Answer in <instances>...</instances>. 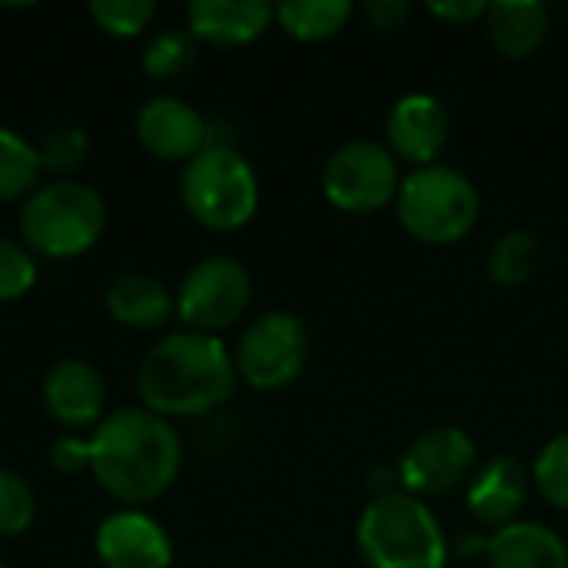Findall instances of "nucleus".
Here are the masks:
<instances>
[{
    "mask_svg": "<svg viewBox=\"0 0 568 568\" xmlns=\"http://www.w3.org/2000/svg\"><path fill=\"white\" fill-rule=\"evenodd\" d=\"M183 469V443L170 419L130 406L90 429V476L123 509H140L170 493Z\"/></svg>",
    "mask_w": 568,
    "mask_h": 568,
    "instance_id": "f257e3e1",
    "label": "nucleus"
},
{
    "mask_svg": "<svg viewBox=\"0 0 568 568\" xmlns=\"http://www.w3.org/2000/svg\"><path fill=\"white\" fill-rule=\"evenodd\" d=\"M53 473L60 476H80V473H90V436H80V433H63L50 443V453H47Z\"/></svg>",
    "mask_w": 568,
    "mask_h": 568,
    "instance_id": "c85d7f7f",
    "label": "nucleus"
},
{
    "mask_svg": "<svg viewBox=\"0 0 568 568\" xmlns=\"http://www.w3.org/2000/svg\"><path fill=\"white\" fill-rule=\"evenodd\" d=\"M93 552L103 568H170L173 539L160 519L143 509L110 513L93 536Z\"/></svg>",
    "mask_w": 568,
    "mask_h": 568,
    "instance_id": "4468645a",
    "label": "nucleus"
},
{
    "mask_svg": "<svg viewBox=\"0 0 568 568\" xmlns=\"http://www.w3.org/2000/svg\"><path fill=\"white\" fill-rule=\"evenodd\" d=\"M489 568H568V542L546 523L519 519L506 529L489 532Z\"/></svg>",
    "mask_w": 568,
    "mask_h": 568,
    "instance_id": "f3484780",
    "label": "nucleus"
},
{
    "mask_svg": "<svg viewBox=\"0 0 568 568\" xmlns=\"http://www.w3.org/2000/svg\"><path fill=\"white\" fill-rule=\"evenodd\" d=\"M353 0H283L276 3V27L300 43H323L346 30Z\"/></svg>",
    "mask_w": 568,
    "mask_h": 568,
    "instance_id": "aec40b11",
    "label": "nucleus"
},
{
    "mask_svg": "<svg viewBox=\"0 0 568 568\" xmlns=\"http://www.w3.org/2000/svg\"><path fill=\"white\" fill-rule=\"evenodd\" d=\"M236 363L223 336L180 329L146 349L136 369L140 406L163 419H200L236 393Z\"/></svg>",
    "mask_w": 568,
    "mask_h": 568,
    "instance_id": "f03ea898",
    "label": "nucleus"
},
{
    "mask_svg": "<svg viewBox=\"0 0 568 568\" xmlns=\"http://www.w3.org/2000/svg\"><path fill=\"white\" fill-rule=\"evenodd\" d=\"M17 230L33 256L77 260L100 243L106 230V203L80 180H47L20 203Z\"/></svg>",
    "mask_w": 568,
    "mask_h": 568,
    "instance_id": "20e7f679",
    "label": "nucleus"
},
{
    "mask_svg": "<svg viewBox=\"0 0 568 568\" xmlns=\"http://www.w3.org/2000/svg\"><path fill=\"white\" fill-rule=\"evenodd\" d=\"M403 183L399 160L376 136H356L339 143L320 173L323 196L329 206L349 216H373L396 203Z\"/></svg>",
    "mask_w": 568,
    "mask_h": 568,
    "instance_id": "0eeeda50",
    "label": "nucleus"
},
{
    "mask_svg": "<svg viewBox=\"0 0 568 568\" xmlns=\"http://www.w3.org/2000/svg\"><path fill=\"white\" fill-rule=\"evenodd\" d=\"M529 476H532V493L546 506H552L556 513H568V429L539 446Z\"/></svg>",
    "mask_w": 568,
    "mask_h": 568,
    "instance_id": "5701e85b",
    "label": "nucleus"
},
{
    "mask_svg": "<svg viewBox=\"0 0 568 568\" xmlns=\"http://www.w3.org/2000/svg\"><path fill=\"white\" fill-rule=\"evenodd\" d=\"M133 130L140 146L163 163H190L213 140L210 120L190 100L173 93L150 97L140 106Z\"/></svg>",
    "mask_w": 568,
    "mask_h": 568,
    "instance_id": "9b49d317",
    "label": "nucleus"
},
{
    "mask_svg": "<svg viewBox=\"0 0 568 568\" xmlns=\"http://www.w3.org/2000/svg\"><path fill=\"white\" fill-rule=\"evenodd\" d=\"M37 516V499L30 483L0 466V539H17L33 526Z\"/></svg>",
    "mask_w": 568,
    "mask_h": 568,
    "instance_id": "bb28decb",
    "label": "nucleus"
},
{
    "mask_svg": "<svg viewBox=\"0 0 568 568\" xmlns=\"http://www.w3.org/2000/svg\"><path fill=\"white\" fill-rule=\"evenodd\" d=\"M486 10H489L486 0H426V13L449 23V27L476 23L486 17Z\"/></svg>",
    "mask_w": 568,
    "mask_h": 568,
    "instance_id": "c756f323",
    "label": "nucleus"
},
{
    "mask_svg": "<svg viewBox=\"0 0 568 568\" xmlns=\"http://www.w3.org/2000/svg\"><path fill=\"white\" fill-rule=\"evenodd\" d=\"M479 466L476 439L463 426H429L396 459L399 489L416 499H439L466 489Z\"/></svg>",
    "mask_w": 568,
    "mask_h": 568,
    "instance_id": "9d476101",
    "label": "nucleus"
},
{
    "mask_svg": "<svg viewBox=\"0 0 568 568\" xmlns=\"http://www.w3.org/2000/svg\"><path fill=\"white\" fill-rule=\"evenodd\" d=\"M33 146H37V156H40L43 176L50 173L53 180H73V173L90 156V136H87V130L70 126V123L47 130Z\"/></svg>",
    "mask_w": 568,
    "mask_h": 568,
    "instance_id": "b1692460",
    "label": "nucleus"
},
{
    "mask_svg": "<svg viewBox=\"0 0 568 568\" xmlns=\"http://www.w3.org/2000/svg\"><path fill=\"white\" fill-rule=\"evenodd\" d=\"M40 396L53 423H60L67 433H80V429H93L103 419L106 383L93 363L60 359L47 369Z\"/></svg>",
    "mask_w": 568,
    "mask_h": 568,
    "instance_id": "2eb2a0df",
    "label": "nucleus"
},
{
    "mask_svg": "<svg viewBox=\"0 0 568 568\" xmlns=\"http://www.w3.org/2000/svg\"><path fill=\"white\" fill-rule=\"evenodd\" d=\"M542 263V243L529 226H513L496 236L486 256V276L496 286H526Z\"/></svg>",
    "mask_w": 568,
    "mask_h": 568,
    "instance_id": "412c9836",
    "label": "nucleus"
},
{
    "mask_svg": "<svg viewBox=\"0 0 568 568\" xmlns=\"http://www.w3.org/2000/svg\"><path fill=\"white\" fill-rule=\"evenodd\" d=\"M276 23V7L266 0H190L186 33L210 47H246Z\"/></svg>",
    "mask_w": 568,
    "mask_h": 568,
    "instance_id": "dca6fc26",
    "label": "nucleus"
},
{
    "mask_svg": "<svg viewBox=\"0 0 568 568\" xmlns=\"http://www.w3.org/2000/svg\"><path fill=\"white\" fill-rule=\"evenodd\" d=\"M196 60V40L186 30H163L143 50V73L153 80H176Z\"/></svg>",
    "mask_w": 568,
    "mask_h": 568,
    "instance_id": "393cba45",
    "label": "nucleus"
},
{
    "mask_svg": "<svg viewBox=\"0 0 568 568\" xmlns=\"http://www.w3.org/2000/svg\"><path fill=\"white\" fill-rule=\"evenodd\" d=\"M156 17V3L153 0H93L90 3V20L120 40L140 37Z\"/></svg>",
    "mask_w": 568,
    "mask_h": 568,
    "instance_id": "a878e982",
    "label": "nucleus"
},
{
    "mask_svg": "<svg viewBox=\"0 0 568 568\" xmlns=\"http://www.w3.org/2000/svg\"><path fill=\"white\" fill-rule=\"evenodd\" d=\"M532 496V476L529 466L509 453L489 456L476 466L473 479L463 489L466 513L476 526L496 532L523 519V509Z\"/></svg>",
    "mask_w": 568,
    "mask_h": 568,
    "instance_id": "f8f14e48",
    "label": "nucleus"
},
{
    "mask_svg": "<svg viewBox=\"0 0 568 568\" xmlns=\"http://www.w3.org/2000/svg\"><path fill=\"white\" fill-rule=\"evenodd\" d=\"M393 210L413 240L426 246H453L476 230L483 196L463 170L449 163H429L403 173Z\"/></svg>",
    "mask_w": 568,
    "mask_h": 568,
    "instance_id": "39448f33",
    "label": "nucleus"
},
{
    "mask_svg": "<svg viewBox=\"0 0 568 568\" xmlns=\"http://www.w3.org/2000/svg\"><path fill=\"white\" fill-rule=\"evenodd\" d=\"M399 489V473H396V463L393 466H376L369 473V496H386V493H396Z\"/></svg>",
    "mask_w": 568,
    "mask_h": 568,
    "instance_id": "2f4dec72",
    "label": "nucleus"
},
{
    "mask_svg": "<svg viewBox=\"0 0 568 568\" xmlns=\"http://www.w3.org/2000/svg\"><path fill=\"white\" fill-rule=\"evenodd\" d=\"M43 183L37 146L0 123V206L23 203Z\"/></svg>",
    "mask_w": 568,
    "mask_h": 568,
    "instance_id": "4be33fe9",
    "label": "nucleus"
},
{
    "mask_svg": "<svg viewBox=\"0 0 568 568\" xmlns=\"http://www.w3.org/2000/svg\"><path fill=\"white\" fill-rule=\"evenodd\" d=\"M383 143L393 150V156L399 163H409V170L439 163V153L449 143L446 103L436 93H426V90L403 93L389 106Z\"/></svg>",
    "mask_w": 568,
    "mask_h": 568,
    "instance_id": "ddd939ff",
    "label": "nucleus"
},
{
    "mask_svg": "<svg viewBox=\"0 0 568 568\" xmlns=\"http://www.w3.org/2000/svg\"><path fill=\"white\" fill-rule=\"evenodd\" d=\"M37 256L20 240H0V303H17L37 286Z\"/></svg>",
    "mask_w": 568,
    "mask_h": 568,
    "instance_id": "cd10ccee",
    "label": "nucleus"
},
{
    "mask_svg": "<svg viewBox=\"0 0 568 568\" xmlns=\"http://www.w3.org/2000/svg\"><path fill=\"white\" fill-rule=\"evenodd\" d=\"M173 300H176V320L183 323V329L220 336L250 313L253 276L236 256L213 253V256L196 260L183 273Z\"/></svg>",
    "mask_w": 568,
    "mask_h": 568,
    "instance_id": "1a4fd4ad",
    "label": "nucleus"
},
{
    "mask_svg": "<svg viewBox=\"0 0 568 568\" xmlns=\"http://www.w3.org/2000/svg\"><path fill=\"white\" fill-rule=\"evenodd\" d=\"M483 27L506 60H529L546 43L552 13L542 0H493Z\"/></svg>",
    "mask_w": 568,
    "mask_h": 568,
    "instance_id": "a211bd4d",
    "label": "nucleus"
},
{
    "mask_svg": "<svg viewBox=\"0 0 568 568\" xmlns=\"http://www.w3.org/2000/svg\"><path fill=\"white\" fill-rule=\"evenodd\" d=\"M363 17L369 20L373 30L393 33V30H399L413 17V3L409 0H366L363 3Z\"/></svg>",
    "mask_w": 568,
    "mask_h": 568,
    "instance_id": "7c9ffc66",
    "label": "nucleus"
},
{
    "mask_svg": "<svg viewBox=\"0 0 568 568\" xmlns=\"http://www.w3.org/2000/svg\"><path fill=\"white\" fill-rule=\"evenodd\" d=\"M310 326L300 313L270 310L256 316L236 339L233 363L243 386L256 393H276L293 386L310 363Z\"/></svg>",
    "mask_w": 568,
    "mask_h": 568,
    "instance_id": "6e6552de",
    "label": "nucleus"
},
{
    "mask_svg": "<svg viewBox=\"0 0 568 568\" xmlns=\"http://www.w3.org/2000/svg\"><path fill=\"white\" fill-rule=\"evenodd\" d=\"M180 200L200 226L233 233L243 230L260 210V176L233 143L213 140L190 163H183Z\"/></svg>",
    "mask_w": 568,
    "mask_h": 568,
    "instance_id": "423d86ee",
    "label": "nucleus"
},
{
    "mask_svg": "<svg viewBox=\"0 0 568 568\" xmlns=\"http://www.w3.org/2000/svg\"><path fill=\"white\" fill-rule=\"evenodd\" d=\"M106 313L113 323L136 329V333H153L163 329L176 316V300L150 273H123L110 283L106 290Z\"/></svg>",
    "mask_w": 568,
    "mask_h": 568,
    "instance_id": "6ab92c4d",
    "label": "nucleus"
},
{
    "mask_svg": "<svg viewBox=\"0 0 568 568\" xmlns=\"http://www.w3.org/2000/svg\"><path fill=\"white\" fill-rule=\"evenodd\" d=\"M356 549L366 568H449L453 559L433 506L403 489L369 496L356 519Z\"/></svg>",
    "mask_w": 568,
    "mask_h": 568,
    "instance_id": "7ed1b4c3",
    "label": "nucleus"
},
{
    "mask_svg": "<svg viewBox=\"0 0 568 568\" xmlns=\"http://www.w3.org/2000/svg\"><path fill=\"white\" fill-rule=\"evenodd\" d=\"M0 568H7V566H3V562H0Z\"/></svg>",
    "mask_w": 568,
    "mask_h": 568,
    "instance_id": "473e14b6",
    "label": "nucleus"
}]
</instances>
